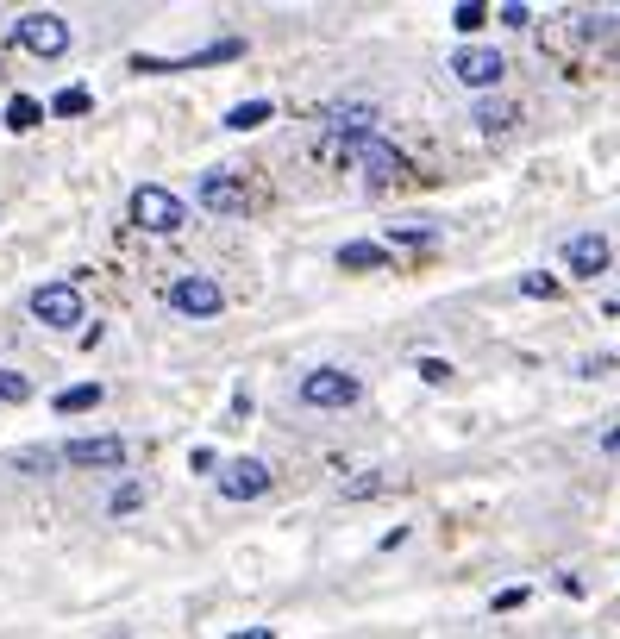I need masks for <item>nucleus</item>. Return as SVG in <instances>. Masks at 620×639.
I'll return each mask as SVG.
<instances>
[{"label": "nucleus", "instance_id": "1", "mask_svg": "<svg viewBox=\"0 0 620 639\" xmlns=\"http://www.w3.org/2000/svg\"><path fill=\"white\" fill-rule=\"evenodd\" d=\"M32 320L57 326V333L82 326V289H76V282H38V289H32Z\"/></svg>", "mask_w": 620, "mask_h": 639}, {"label": "nucleus", "instance_id": "2", "mask_svg": "<svg viewBox=\"0 0 620 639\" xmlns=\"http://www.w3.org/2000/svg\"><path fill=\"white\" fill-rule=\"evenodd\" d=\"M182 220H188V207L170 195V188H157V182L132 188V226L138 232H176Z\"/></svg>", "mask_w": 620, "mask_h": 639}, {"label": "nucleus", "instance_id": "3", "mask_svg": "<svg viewBox=\"0 0 620 639\" xmlns=\"http://www.w3.org/2000/svg\"><path fill=\"white\" fill-rule=\"evenodd\" d=\"M357 395H364V383H357L351 370H307L301 376L307 408H357Z\"/></svg>", "mask_w": 620, "mask_h": 639}, {"label": "nucleus", "instance_id": "4", "mask_svg": "<svg viewBox=\"0 0 620 639\" xmlns=\"http://www.w3.org/2000/svg\"><path fill=\"white\" fill-rule=\"evenodd\" d=\"M63 464H76V470H119V464H126V439H119V433L69 439L63 445Z\"/></svg>", "mask_w": 620, "mask_h": 639}, {"label": "nucleus", "instance_id": "5", "mask_svg": "<svg viewBox=\"0 0 620 639\" xmlns=\"http://www.w3.org/2000/svg\"><path fill=\"white\" fill-rule=\"evenodd\" d=\"M451 76H458L464 88H495V82L508 76V57L489 51V44H464V51L451 57Z\"/></svg>", "mask_w": 620, "mask_h": 639}, {"label": "nucleus", "instance_id": "6", "mask_svg": "<svg viewBox=\"0 0 620 639\" xmlns=\"http://www.w3.org/2000/svg\"><path fill=\"white\" fill-rule=\"evenodd\" d=\"M13 38L26 44L32 57H63V51H69V26H63L57 13H26V19L13 26Z\"/></svg>", "mask_w": 620, "mask_h": 639}, {"label": "nucleus", "instance_id": "7", "mask_svg": "<svg viewBox=\"0 0 620 639\" xmlns=\"http://www.w3.org/2000/svg\"><path fill=\"white\" fill-rule=\"evenodd\" d=\"M170 307L188 320H207V314H220V282L213 276H176L170 282Z\"/></svg>", "mask_w": 620, "mask_h": 639}, {"label": "nucleus", "instance_id": "8", "mask_svg": "<svg viewBox=\"0 0 620 639\" xmlns=\"http://www.w3.org/2000/svg\"><path fill=\"white\" fill-rule=\"evenodd\" d=\"M220 495L226 502H257V495H270V464L264 458H238L220 470Z\"/></svg>", "mask_w": 620, "mask_h": 639}, {"label": "nucleus", "instance_id": "9", "mask_svg": "<svg viewBox=\"0 0 620 639\" xmlns=\"http://www.w3.org/2000/svg\"><path fill=\"white\" fill-rule=\"evenodd\" d=\"M238 51H245V44H238V38H220V44H207V51H195V57H170V63H163V57H132V69H138V76H170V69H201V63H232Z\"/></svg>", "mask_w": 620, "mask_h": 639}, {"label": "nucleus", "instance_id": "10", "mask_svg": "<svg viewBox=\"0 0 620 639\" xmlns=\"http://www.w3.org/2000/svg\"><path fill=\"white\" fill-rule=\"evenodd\" d=\"M201 207H207V213H245V207H251V188L238 182L232 170H207V176H201Z\"/></svg>", "mask_w": 620, "mask_h": 639}, {"label": "nucleus", "instance_id": "11", "mask_svg": "<svg viewBox=\"0 0 620 639\" xmlns=\"http://www.w3.org/2000/svg\"><path fill=\"white\" fill-rule=\"evenodd\" d=\"M608 257H614V245L602 239V232H577V239L564 245V270H570V276H602Z\"/></svg>", "mask_w": 620, "mask_h": 639}, {"label": "nucleus", "instance_id": "12", "mask_svg": "<svg viewBox=\"0 0 620 639\" xmlns=\"http://www.w3.org/2000/svg\"><path fill=\"white\" fill-rule=\"evenodd\" d=\"M339 264H345V270H389V245L351 239V245H339Z\"/></svg>", "mask_w": 620, "mask_h": 639}, {"label": "nucleus", "instance_id": "13", "mask_svg": "<svg viewBox=\"0 0 620 639\" xmlns=\"http://www.w3.org/2000/svg\"><path fill=\"white\" fill-rule=\"evenodd\" d=\"M514 120H520V107H514V101H483V107L470 113V126H483V132H508Z\"/></svg>", "mask_w": 620, "mask_h": 639}, {"label": "nucleus", "instance_id": "14", "mask_svg": "<svg viewBox=\"0 0 620 639\" xmlns=\"http://www.w3.org/2000/svg\"><path fill=\"white\" fill-rule=\"evenodd\" d=\"M88 408H101V383H76L57 395V414H88Z\"/></svg>", "mask_w": 620, "mask_h": 639}, {"label": "nucleus", "instance_id": "15", "mask_svg": "<svg viewBox=\"0 0 620 639\" xmlns=\"http://www.w3.org/2000/svg\"><path fill=\"white\" fill-rule=\"evenodd\" d=\"M38 120H44V107L32 101V94H13V101H7V126H13V132H32Z\"/></svg>", "mask_w": 620, "mask_h": 639}, {"label": "nucleus", "instance_id": "16", "mask_svg": "<svg viewBox=\"0 0 620 639\" xmlns=\"http://www.w3.org/2000/svg\"><path fill=\"white\" fill-rule=\"evenodd\" d=\"M264 120H270V101H238V107L226 113L232 132H251V126H264Z\"/></svg>", "mask_w": 620, "mask_h": 639}, {"label": "nucleus", "instance_id": "17", "mask_svg": "<svg viewBox=\"0 0 620 639\" xmlns=\"http://www.w3.org/2000/svg\"><path fill=\"white\" fill-rule=\"evenodd\" d=\"M0 401H13V408H19V401H32V383L19 370H7V364H0Z\"/></svg>", "mask_w": 620, "mask_h": 639}, {"label": "nucleus", "instance_id": "18", "mask_svg": "<svg viewBox=\"0 0 620 639\" xmlns=\"http://www.w3.org/2000/svg\"><path fill=\"white\" fill-rule=\"evenodd\" d=\"M94 101H88V88H63L57 101H51V113H63V120H76V113H88Z\"/></svg>", "mask_w": 620, "mask_h": 639}, {"label": "nucleus", "instance_id": "19", "mask_svg": "<svg viewBox=\"0 0 620 639\" xmlns=\"http://www.w3.org/2000/svg\"><path fill=\"white\" fill-rule=\"evenodd\" d=\"M138 502H145V483H119V489H113V502H107V508H113V514H132Z\"/></svg>", "mask_w": 620, "mask_h": 639}, {"label": "nucleus", "instance_id": "20", "mask_svg": "<svg viewBox=\"0 0 620 639\" xmlns=\"http://www.w3.org/2000/svg\"><path fill=\"white\" fill-rule=\"evenodd\" d=\"M451 19H458V32H483V19H489V7H476V0H464V7L451 13Z\"/></svg>", "mask_w": 620, "mask_h": 639}, {"label": "nucleus", "instance_id": "21", "mask_svg": "<svg viewBox=\"0 0 620 639\" xmlns=\"http://www.w3.org/2000/svg\"><path fill=\"white\" fill-rule=\"evenodd\" d=\"M520 289H527V295H539V301H552V295H558V282L545 276V270H533V276H520Z\"/></svg>", "mask_w": 620, "mask_h": 639}, {"label": "nucleus", "instance_id": "22", "mask_svg": "<svg viewBox=\"0 0 620 639\" xmlns=\"http://www.w3.org/2000/svg\"><path fill=\"white\" fill-rule=\"evenodd\" d=\"M420 376L426 383H451V364L445 358H420Z\"/></svg>", "mask_w": 620, "mask_h": 639}, {"label": "nucleus", "instance_id": "23", "mask_svg": "<svg viewBox=\"0 0 620 639\" xmlns=\"http://www.w3.org/2000/svg\"><path fill=\"white\" fill-rule=\"evenodd\" d=\"M520 602H527V589H495V608H502V614L520 608Z\"/></svg>", "mask_w": 620, "mask_h": 639}, {"label": "nucleus", "instance_id": "24", "mask_svg": "<svg viewBox=\"0 0 620 639\" xmlns=\"http://www.w3.org/2000/svg\"><path fill=\"white\" fill-rule=\"evenodd\" d=\"M232 639H276V633H270V627H238Z\"/></svg>", "mask_w": 620, "mask_h": 639}, {"label": "nucleus", "instance_id": "25", "mask_svg": "<svg viewBox=\"0 0 620 639\" xmlns=\"http://www.w3.org/2000/svg\"><path fill=\"white\" fill-rule=\"evenodd\" d=\"M602 445H608V452H620V426H614V433H602Z\"/></svg>", "mask_w": 620, "mask_h": 639}]
</instances>
